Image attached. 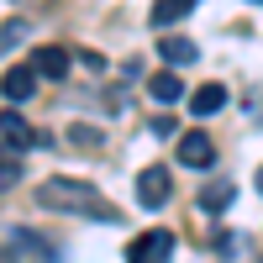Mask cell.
Here are the masks:
<instances>
[{"mask_svg": "<svg viewBox=\"0 0 263 263\" xmlns=\"http://www.w3.org/2000/svg\"><path fill=\"white\" fill-rule=\"evenodd\" d=\"M37 200H42V211L79 216V221H105V227H116V221H121V211H116L111 200H100V190H95V184L69 179V174H53V179H42Z\"/></svg>", "mask_w": 263, "mask_h": 263, "instance_id": "6da1fadb", "label": "cell"}, {"mask_svg": "<svg viewBox=\"0 0 263 263\" xmlns=\"http://www.w3.org/2000/svg\"><path fill=\"white\" fill-rule=\"evenodd\" d=\"M168 258H174V232H163V227H153L137 242H126V263H168Z\"/></svg>", "mask_w": 263, "mask_h": 263, "instance_id": "7a4b0ae2", "label": "cell"}, {"mask_svg": "<svg viewBox=\"0 0 263 263\" xmlns=\"http://www.w3.org/2000/svg\"><path fill=\"white\" fill-rule=\"evenodd\" d=\"M168 190H174L168 168H142V174H137V200H142L147 211H158V205L168 200Z\"/></svg>", "mask_w": 263, "mask_h": 263, "instance_id": "3957f363", "label": "cell"}, {"mask_svg": "<svg viewBox=\"0 0 263 263\" xmlns=\"http://www.w3.org/2000/svg\"><path fill=\"white\" fill-rule=\"evenodd\" d=\"M179 163L211 168V163H216V142L205 137V132H184V137H179Z\"/></svg>", "mask_w": 263, "mask_h": 263, "instance_id": "277c9868", "label": "cell"}, {"mask_svg": "<svg viewBox=\"0 0 263 263\" xmlns=\"http://www.w3.org/2000/svg\"><path fill=\"white\" fill-rule=\"evenodd\" d=\"M32 90H37V69H32V63L0 74V95H6V100H32Z\"/></svg>", "mask_w": 263, "mask_h": 263, "instance_id": "5b68a950", "label": "cell"}, {"mask_svg": "<svg viewBox=\"0 0 263 263\" xmlns=\"http://www.w3.org/2000/svg\"><path fill=\"white\" fill-rule=\"evenodd\" d=\"M0 137H6L11 147H32V142L42 137V132H32L21 111H0Z\"/></svg>", "mask_w": 263, "mask_h": 263, "instance_id": "8992f818", "label": "cell"}, {"mask_svg": "<svg viewBox=\"0 0 263 263\" xmlns=\"http://www.w3.org/2000/svg\"><path fill=\"white\" fill-rule=\"evenodd\" d=\"M32 69H37V79H63L69 74V48H37Z\"/></svg>", "mask_w": 263, "mask_h": 263, "instance_id": "52a82bcc", "label": "cell"}, {"mask_svg": "<svg viewBox=\"0 0 263 263\" xmlns=\"http://www.w3.org/2000/svg\"><path fill=\"white\" fill-rule=\"evenodd\" d=\"M190 111H195V116H216V111H227V84H200V90L190 95Z\"/></svg>", "mask_w": 263, "mask_h": 263, "instance_id": "ba28073f", "label": "cell"}, {"mask_svg": "<svg viewBox=\"0 0 263 263\" xmlns=\"http://www.w3.org/2000/svg\"><path fill=\"white\" fill-rule=\"evenodd\" d=\"M147 95H153V100H163V105H174V100L184 95V84H179V74H174V69H163V74H153V79H147Z\"/></svg>", "mask_w": 263, "mask_h": 263, "instance_id": "9c48e42d", "label": "cell"}, {"mask_svg": "<svg viewBox=\"0 0 263 263\" xmlns=\"http://www.w3.org/2000/svg\"><path fill=\"white\" fill-rule=\"evenodd\" d=\"M195 6H200V0H158V6H153V27H174V21H184Z\"/></svg>", "mask_w": 263, "mask_h": 263, "instance_id": "30bf717a", "label": "cell"}, {"mask_svg": "<svg viewBox=\"0 0 263 263\" xmlns=\"http://www.w3.org/2000/svg\"><path fill=\"white\" fill-rule=\"evenodd\" d=\"M158 53H163V63H195V42L190 37H163Z\"/></svg>", "mask_w": 263, "mask_h": 263, "instance_id": "8fae6325", "label": "cell"}, {"mask_svg": "<svg viewBox=\"0 0 263 263\" xmlns=\"http://www.w3.org/2000/svg\"><path fill=\"white\" fill-rule=\"evenodd\" d=\"M227 205H232V184H227V179L200 190V211H211V216H216V211H227Z\"/></svg>", "mask_w": 263, "mask_h": 263, "instance_id": "7c38bea8", "label": "cell"}, {"mask_svg": "<svg viewBox=\"0 0 263 263\" xmlns=\"http://www.w3.org/2000/svg\"><path fill=\"white\" fill-rule=\"evenodd\" d=\"M21 42H27V21H0V58H6L11 48H21Z\"/></svg>", "mask_w": 263, "mask_h": 263, "instance_id": "4fadbf2b", "label": "cell"}, {"mask_svg": "<svg viewBox=\"0 0 263 263\" xmlns=\"http://www.w3.org/2000/svg\"><path fill=\"white\" fill-rule=\"evenodd\" d=\"M16 179H21V163L11 158L6 147H0V184H16Z\"/></svg>", "mask_w": 263, "mask_h": 263, "instance_id": "5bb4252c", "label": "cell"}, {"mask_svg": "<svg viewBox=\"0 0 263 263\" xmlns=\"http://www.w3.org/2000/svg\"><path fill=\"white\" fill-rule=\"evenodd\" d=\"M211 248L221 253V258H232V253H237V232H216V237H211Z\"/></svg>", "mask_w": 263, "mask_h": 263, "instance_id": "9a60e30c", "label": "cell"}, {"mask_svg": "<svg viewBox=\"0 0 263 263\" xmlns=\"http://www.w3.org/2000/svg\"><path fill=\"white\" fill-rule=\"evenodd\" d=\"M69 137H74L79 147H95V142H100V132H95V126H74V132H69Z\"/></svg>", "mask_w": 263, "mask_h": 263, "instance_id": "2e32d148", "label": "cell"}, {"mask_svg": "<svg viewBox=\"0 0 263 263\" xmlns=\"http://www.w3.org/2000/svg\"><path fill=\"white\" fill-rule=\"evenodd\" d=\"M0 263H16V237H11L6 248H0Z\"/></svg>", "mask_w": 263, "mask_h": 263, "instance_id": "e0dca14e", "label": "cell"}, {"mask_svg": "<svg viewBox=\"0 0 263 263\" xmlns=\"http://www.w3.org/2000/svg\"><path fill=\"white\" fill-rule=\"evenodd\" d=\"M258 195H263V168H258Z\"/></svg>", "mask_w": 263, "mask_h": 263, "instance_id": "ac0fdd59", "label": "cell"}, {"mask_svg": "<svg viewBox=\"0 0 263 263\" xmlns=\"http://www.w3.org/2000/svg\"><path fill=\"white\" fill-rule=\"evenodd\" d=\"M248 6H263V0H248Z\"/></svg>", "mask_w": 263, "mask_h": 263, "instance_id": "d6986e66", "label": "cell"}]
</instances>
